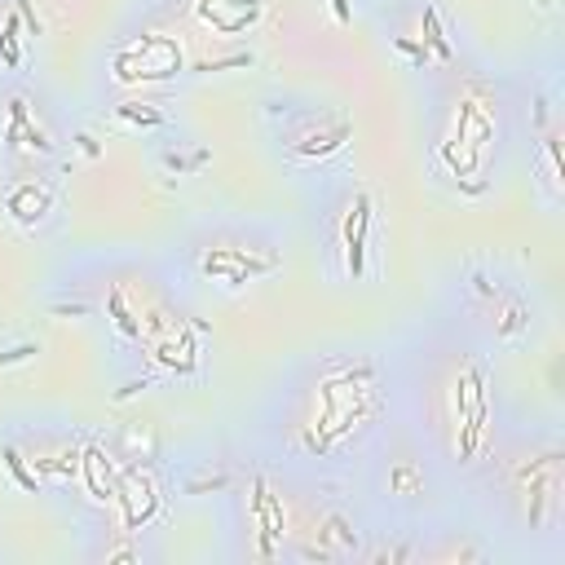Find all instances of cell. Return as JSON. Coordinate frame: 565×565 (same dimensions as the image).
I'll return each instance as SVG.
<instances>
[{"instance_id":"obj_10","label":"cell","mask_w":565,"mask_h":565,"mask_svg":"<svg viewBox=\"0 0 565 565\" xmlns=\"http://www.w3.org/2000/svg\"><path fill=\"white\" fill-rule=\"evenodd\" d=\"M517 327H521V309H512V313H508V323H504V336H512Z\"/></svg>"},{"instance_id":"obj_1","label":"cell","mask_w":565,"mask_h":565,"mask_svg":"<svg viewBox=\"0 0 565 565\" xmlns=\"http://www.w3.org/2000/svg\"><path fill=\"white\" fill-rule=\"evenodd\" d=\"M367 212H371V199L358 194V212L349 217V274H362V230H367Z\"/></svg>"},{"instance_id":"obj_2","label":"cell","mask_w":565,"mask_h":565,"mask_svg":"<svg viewBox=\"0 0 565 565\" xmlns=\"http://www.w3.org/2000/svg\"><path fill=\"white\" fill-rule=\"evenodd\" d=\"M424 40H428V49L446 62L451 58V44H446V36H442V23H437V9H424Z\"/></svg>"},{"instance_id":"obj_7","label":"cell","mask_w":565,"mask_h":565,"mask_svg":"<svg viewBox=\"0 0 565 565\" xmlns=\"http://www.w3.org/2000/svg\"><path fill=\"white\" fill-rule=\"evenodd\" d=\"M124 120H142V124H159V111H142V106H124Z\"/></svg>"},{"instance_id":"obj_11","label":"cell","mask_w":565,"mask_h":565,"mask_svg":"<svg viewBox=\"0 0 565 565\" xmlns=\"http://www.w3.org/2000/svg\"><path fill=\"white\" fill-rule=\"evenodd\" d=\"M331 5H336V18L349 23V0H331Z\"/></svg>"},{"instance_id":"obj_3","label":"cell","mask_w":565,"mask_h":565,"mask_svg":"<svg viewBox=\"0 0 565 565\" xmlns=\"http://www.w3.org/2000/svg\"><path fill=\"white\" fill-rule=\"evenodd\" d=\"M349 137V128L340 124V128H331V137H318V142H309V146H301V155H327V151H336V146Z\"/></svg>"},{"instance_id":"obj_5","label":"cell","mask_w":565,"mask_h":565,"mask_svg":"<svg viewBox=\"0 0 565 565\" xmlns=\"http://www.w3.org/2000/svg\"><path fill=\"white\" fill-rule=\"evenodd\" d=\"M13 31H18V18H9V31L0 36V58L9 66H18V44H13Z\"/></svg>"},{"instance_id":"obj_4","label":"cell","mask_w":565,"mask_h":565,"mask_svg":"<svg viewBox=\"0 0 565 565\" xmlns=\"http://www.w3.org/2000/svg\"><path fill=\"white\" fill-rule=\"evenodd\" d=\"M111 313H115V323H120V331H124V336H137V323L128 318V309H124V292H120V287L111 292Z\"/></svg>"},{"instance_id":"obj_8","label":"cell","mask_w":565,"mask_h":565,"mask_svg":"<svg viewBox=\"0 0 565 565\" xmlns=\"http://www.w3.org/2000/svg\"><path fill=\"white\" fill-rule=\"evenodd\" d=\"M36 354V344H18V349H9V354H0V367H9V362H23Z\"/></svg>"},{"instance_id":"obj_9","label":"cell","mask_w":565,"mask_h":565,"mask_svg":"<svg viewBox=\"0 0 565 565\" xmlns=\"http://www.w3.org/2000/svg\"><path fill=\"white\" fill-rule=\"evenodd\" d=\"M393 44H397V49H402V54H411V58H415V62H420V66L428 62V49H424V44H411V40H393Z\"/></svg>"},{"instance_id":"obj_6","label":"cell","mask_w":565,"mask_h":565,"mask_svg":"<svg viewBox=\"0 0 565 565\" xmlns=\"http://www.w3.org/2000/svg\"><path fill=\"white\" fill-rule=\"evenodd\" d=\"M5 459H9V473L18 477L27 490H36V477H27V473H23V459H18V451H5Z\"/></svg>"}]
</instances>
